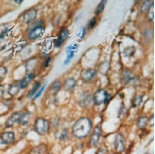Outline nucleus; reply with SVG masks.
I'll return each mask as SVG.
<instances>
[{"mask_svg":"<svg viewBox=\"0 0 155 154\" xmlns=\"http://www.w3.org/2000/svg\"><path fill=\"white\" fill-rule=\"evenodd\" d=\"M19 90V81H15V82H14L9 86V88H8V93H9V95H10L11 97H14V96L18 94Z\"/></svg>","mask_w":155,"mask_h":154,"instance_id":"nucleus-14","label":"nucleus"},{"mask_svg":"<svg viewBox=\"0 0 155 154\" xmlns=\"http://www.w3.org/2000/svg\"><path fill=\"white\" fill-rule=\"evenodd\" d=\"M45 86H46V84L44 85H43V87H42V89L39 91V93H38L37 94L35 95V97H34V100H35V99H36V98H38V97H39V96H40V95L42 94V93H43V91L44 90V89H45Z\"/></svg>","mask_w":155,"mask_h":154,"instance_id":"nucleus-33","label":"nucleus"},{"mask_svg":"<svg viewBox=\"0 0 155 154\" xmlns=\"http://www.w3.org/2000/svg\"><path fill=\"white\" fill-rule=\"evenodd\" d=\"M0 139H1V142H2V144H10V143H12V142L14 141V139H15V135H14V133L11 132V131L4 132L3 134H1Z\"/></svg>","mask_w":155,"mask_h":154,"instance_id":"nucleus-10","label":"nucleus"},{"mask_svg":"<svg viewBox=\"0 0 155 154\" xmlns=\"http://www.w3.org/2000/svg\"><path fill=\"white\" fill-rule=\"evenodd\" d=\"M30 117H31V114L29 112L23 113L22 115L21 118L20 120V123L21 125H27L30 120Z\"/></svg>","mask_w":155,"mask_h":154,"instance_id":"nucleus-20","label":"nucleus"},{"mask_svg":"<svg viewBox=\"0 0 155 154\" xmlns=\"http://www.w3.org/2000/svg\"><path fill=\"white\" fill-rule=\"evenodd\" d=\"M125 143H124V138L123 135L120 134H117L115 137L114 140V148L117 152H122L124 150Z\"/></svg>","mask_w":155,"mask_h":154,"instance_id":"nucleus-4","label":"nucleus"},{"mask_svg":"<svg viewBox=\"0 0 155 154\" xmlns=\"http://www.w3.org/2000/svg\"><path fill=\"white\" fill-rule=\"evenodd\" d=\"M106 1H102L100 2V4L98 5V7L96 8V11H95V14H100L103 10H104V7H105V4H106Z\"/></svg>","mask_w":155,"mask_h":154,"instance_id":"nucleus-25","label":"nucleus"},{"mask_svg":"<svg viewBox=\"0 0 155 154\" xmlns=\"http://www.w3.org/2000/svg\"><path fill=\"white\" fill-rule=\"evenodd\" d=\"M95 23H96V18H93L91 20L90 22H89V29H93L94 28V26H95Z\"/></svg>","mask_w":155,"mask_h":154,"instance_id":"nucleus-32","label":"nucleus"},{"mask_svg":"<svg viewBox=\"0 0 155 154\" xmlns=\"http://www.w3.org/2000/svg\"><path fill=\"white\" fill-rule=\"evenodd\" d=\"M51 57H48V58H47V59H46L45 63H44V67H47V66L49 65V63H50V62H51Z\"/></svg>","mask_w":155,"mask_h":154,"instance_id":"nucleus-36","label":"nucleus"},{"mask_svg":"<svg viewBox=\"0 0 155 154\" xmlns=\"http://www.w3.org/2000/svg\"><path fill=\"white\" fill-rule=\"evenodd\" d=\"M101 134H102V129H101L100 126H97L95 129H94L92 135H91V145L93 146V147H95L98 145V142L99 141Z\"/></svg>","mask_w":155,"mask_h":154,"instance_id":"nucleus-8","label":"nucleus"},{"mask_svg":"<svg viewBox=\"0 0 155 154\" xmlns=\"http://www.w3.org/2000/svg\"><path fill=\"white\" fill-rule=\"evenodd\" d=\"M135 52H136V48H135V47H133V46L126 47L125 49L124 50V55H125L126 57H131V56H133Z\"/></svg>","mask_w":155,"mask_h":154,"instance_id":"nucleus-21","label":"nucleus"},{"mask_svg":"<svg viewBox=\"0 0 155 154\" xmlns=\"http://www.w3.org/2000/svg\"><path fill=\"white\" fill-rule=\"evenodd\" d=\"M22 2H23L22 0H19V1H18V0H15V1H14V2H15V3H18V4L22 3Z\"/></svg>","mask_w":155,"mask_h":154,"instance_id":"nucleus-38","label":"nucleus"},{"mask_svg":"<svg viewBox=\"0 0 155 154\" xmlns=\"http://www.w3.org/2000/svg\"><path fill=\"white\" fill-rule=\"evenodd\" d=\"M81 32H82V33H81V37L83 39V38H84V36H85V33H86V30H85V29H82Z\"/></svg>","mask_w":155,"mask_h":154,"instance_id":"nucleus-37","label":"nucleus"},{"mask_svg":"<svg viewBox=\"0 0 155 154\" xmlns=\"http://www.w3.org/2000/svg\"><path fill=\"white\" fill-rule=\"evenodd\" d=\"M133 77V75L131 71L128 70H125L123 73V77H122V81H124V83L129 82L131 80Z\"/></svg>","mask_w":155,"mask_h":154,"instance_id":"nucleus-19","label":"nucleus"},{"mask_svg":"<svg viewBox=\"0 0 155 154\" xmlns=\"http://www.w3.org/2000/svg\"><path fill=\"white\" fill-rule=\"evenodd\" d=\"M35 77V75L33 74H28V75H26V77H24L21 81H19L20 85V89H25L28 85H29L30 82L31 81V80Z\"/></svg>","mask_w":155,"mask_h":154,"instance_id":"nucleus-13","label":"nucleus"},{"mask_svg":"<svg viewBox=\"0 0 155 154\" xmlns=\"http://www.w3.org/2000/svg\"><path fill=\"white\" fill-rule=\"evenodd\" d=\"M10 29H11V26H10L9 24L0 25V39L6 37V36L9 34Z\"/></svg>","mask_w":155,"mask_h":154,"instance_id":"nucleus-15","label":"nucleus"},{"mask_svg":"<svg viewBox=\"0 0 155 154\" xmlns=\"http://www.w3.org/2000/svg\"><path fill=\"white\" fill-rule=\"evenodd\" d=\"M96 154H107V150H106V148H102L100 149H98Z\"/></svg>","mask_w":155,"mask_h":154,"instance_id":"nucleus-35","label":"nucleus"},{"mask_svg":"<svg viewBox=\"0 0 155 154\" xmlns=\"http://www.w3.org/2000/svg\"><path fill=\"white\" fill-rule=\"evenodd\" d=\"M151 4H152L151 1H145V2H143V3L142 4L141 11L145 12L147 11V10H148V9H149Z\"/></svg>","mask_w":155,"mask_h":154,"instance_id":"nucleus-26","label":"nucleus"},{"mask_svg":"<svg viewBox=\"0 0 155 154\" xmlns=\"http://www.w3.org/2000/svg\"><path fill=\"white\" fill-rule=\"evenodd\" d=\"M91 130V122L88 118L82 117L75 122L73 127V134L76 138H86Z\"/></svg>","mask_w":155,"mask_h":154,"instance_id":"nucleus-1","label":"nucleus"},{"mask_svg":"<svg viewBox=\"0 0 155 154\" xmlns=\"http://www.w3.org/2000/svg\"><path fill=\"white\" fill-rule=\"evenodd\" d=\"M39 85H40V83H39V81H37V82L35 83V85H34L33 89H32L31 91H30V93H29V94H28V97H32V96H33L34 94H35V93H36V91H37V89H39Z\"/></svg>","mask_w":155,"mask_h":154,"instance_id":"nucleus-27","label":"nucleus"},{"mask_svg":"<svg viewBox=\"0 0 155 154\" xmlns=\"http://www.w3.org/2000/svg\"><path fill=\"white\" fill-rule=\"evenodd\" d=\"M43 33H44V29L42 26H35L32 29H31L28 32V37L29 39L34 40V39H36L38 38L41 37L42 36H43Z\"/></svg>","mask_w":155,"mask_h":154,"instance_id":"nucleus-5","label":"nucleus"},{"mask_svg":"<svg viewBox=\"0 0 155 154\" xmlns=\"http://www.w3.org/2000/svg\"><path fill=\"white\" fill-rule=\"evenodd\" d=\"M22 115L23 113L21 111H17V112H14L10 115L8 119L6 122V127H11V126H14L15 124L20 122V120L21 118Z\"/></svg>","mask_w":155,"mask_h":154,"instance_id":"nucleus-6","label":"nucleus"},{"mask_svg":"<svg viewBox=\"0 0 155 154\" xmlns=\"http://www.w3.org/2000/svg\"><path fill=\"white\" fill-rule=\"evenodd\" d=\"M68 36H69V31L65 29H62L61 31V33H59L58 36V39H57V41H56V43H55V46L57 47H61L62 45L63 42L65 41V39H67L68 37Z\"/></svg>","mask_w":155,"mask_h":154,"instance_id":"nucleus-12","label":"nucleus"},{"mask_svg":"<svg viewBox=\"0 0 155 154\" xmlns=\"http://www.w3.org/2000/svg\"><path fill=\"white\" fill-rule=\"evenodd\" d=\"M148 125V118L145 116L140 117L137 121V126L140 129H144Z\"/></svg>","mask_w":155,"mask_h":154,"instance_id":"nucleus-18","label":"nucleus"},{"mask_svg":"<svg viewBox=\"0 0 155 154\" xmlns=\"http://www.w3.org/2000/svg\"><path fill=\"white\" fill-rule=\"evenodd\" d=\"M91 103V97L90 96H87V97H85L84 99H82V101L81 102V106L84 107H87L89 106Z\"/></svg>","mask_w":155,"mask_h":154,"instance_id":"nucleus-28","label":"nucleus"},{"mask_svg":"<svg viewBox=\"0 0 155 154\" xmlns=\"http://www.w3.org/2000/svg\"><path fill=\"white\" fill-rule=\"evenodd\" d=\"M144 37L147 39V41H150V39L153 37V33H152L151 30H150V29L146 30L145 33H144Z\"/></svg>","mask_w":155,"mask_h":154,"instance_id":"nucleus-30","label":"nucleus"},{"mask_svg":"<svg viewBox=\"0 0 155 154\" xmlns=\"http://www.w3.org/2000/svg\"><path fill=\"white\" fill-rule=\"evenodd\" d=\"M61 82L57 80V81H54V82L51 84V87H50V90H51V92L53 93V94H56V93L59 91V89H61Z\"/></svg>","mask_w":155,"mask_h":154,"instance_id":"nucleus-17","label":"nucleus"},{"mask_svg":"<svg viewBox=\"0 0 155 154\" xmlns=\"http://www.w3.org/2000/svg\"><path fill=\"white\" fill-rule=\"evenodd\" d=\"M107 93L104 89H100L94 93V97H93V101H94V104L95 105H101L102 104H105L107 101Z\"/></svg>","mask_w":155,"mask_h":154,"instance_id":"nucleus-3","label":"nucleus"},{"mask_svg":"<svg viewBox=\"0 0 155 154\" xmlns=\"http://www.w3.org/2000/svg\"><path fill=\"white\" fill-rule=\"evenodd\" d=\"M154 15H155V13H154V3H152L150 6V8L148 9V19L151 22L154 19Z\"/></svg>","mask_w":155,"mask_h":154,"instance_id":"nucleus-22","label":"nucleus"},{"mask_svg":"<svg viewBox=\"0 0 155 154\" xmlns=\"http://www.w3.org/2000/svg\"><path fill=\"white\" fill-rule=\"evenodd\" d=\"M143 102V97L142 96H136L132 101V104L134 107L140 106Z\"/></svg>","mask_w":155,"mask_h":154,"instance_id":"nucleus-23","label":"nucleus"},{"mask_svg":"<svg viewBox=\"0 0 155 154\" xmlns=\"http://www.w3.org/2000/svg\"><path fill=\"white\" fill-rule=\"evenodd\" d=\"M76 85H77V81L73 77L67 78L63 83V87H64L65 90L66 91L73 90L76 88Z\"/></svg>","mask_w":155,"mask_h":154,"instance_id":"nucleus-11","label":"nucleus"},{"mask_svg":"<svg viewBox=\"0 0 155 154\" xmlns=\"http://www.w3.org/2000/svg\"><path fill=\"white\" fill-rule=\"evenodd\" d=\"M37 15V11L35 9H31L29 10H27L21 16V20L24 23H30L32 22L33 20H35V17Z\"/></svg>","mask_w":155,"mask_h":154,"instance_id":"nucleus-7","label":"nucleus"},{"mask_svg":"<svg viewBox=\"0 0 155 154\" xmlns=\"http://www.w3.org/2000/svg\"><path fill=\"white\" fill-rule=\"evenodd\" d=\"M147 154H148V153H147Z\"/></svg>","mask_w":155,"mask_h":154,"instance_id":"nucleus-39","label":"nucleus"},{"mask_svg":"<svg viewBox=\"0 0 155 154\" xmlns=\"http://www.w3.org/2000/svg\"><path fill=\"white\" fill-rule=\"evenodd\" d=\"M7 74V70L5 67H0V81H2Z\"/></svg>","mask_w":155,"mask_h":154,"instance_id":"nucleus-29","label":"nucleus"},{"mask_svg":"<svg viewBox=\"0 0 155 154\" xmlns=\"http://www.w3.org/2000/svg\"><path fill=\"white\" fill-rule=\"evenodd\" d=\"M67 137V130H64L62 131V133L61 134V136H60V140H64L65 138Z\"/></svg>","mask_w":155,"mask_h":154,"instance_id":"nucleus-34","label":"nucleus"},{"mask_svg":"<svg viewBox=\"0 0 155 154\" xmlns=\"http://www.w3.org/2000/svg\"><path fill=\"white\" fill-rule=\"evenodd\" d=\"M52 46H53L52 41H47V43H45V45L43 46V52H44V53H48V52L51 50V48H52Z\"/></svg>","mask_w":155,"mask_h":154,"instance_id":"nucleus-24","label":"nucleus"},{"mask_svg":"<svg viewBox=\"0 0 155 154\" xmlns=\"http://www.w3.org/2000/svg\"><path fill=\"white\" fill-rule=\"evenodd\" d=\"M50 128L48 121L43 118H37L34 124V130L39 135H45Z\"/></svg>","mask_w":155,"mask_h":154,"instance_id":"nucleus-2","label":"nucleus"},{"mask_svg":"<svg viewBox=\"0 0 155 154\" xmlns=\"http://www.w3.org/2000/svg\"><path fill=\"white\" fill-rule=\"evenodd\" d=\"M96 74V71L93 69H87L81 72V78L83 81L88 82L91 81Z\"/></svg>","mask_w":155,"mask_h":154,"instance_id":"nucleus-9","label":"nucleus"},{"mask_svg":"<svg viewBox=\"0 0 155 154\" xmlns=\"http://www.w3.org/2000/svg\"><path fill=\"white\" fill-rule=\"evenodd\" d=\"M6 85H0V100L2 98L4 93H5V92H6Z\"/></svg>","mask_w":155,"mask_h":154,"instance_id":"nucleus-31","label":"nucleus"},{"mask_svg":"<svg viewBox=\"0 0 155 154\" xmlns=\"http://www.w3.org/2000/svg\"><path fill=\"white\" fill-rule=\"evenodd\" d=\"M46 149H47V146L45 145H40L31 149L29 154H44Z\"/></svg>","mask_w":155,"mask_h":154,"instance_id":"nucleus-16","label":"nucleus"}]
</instances>
